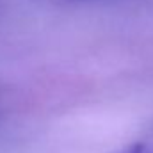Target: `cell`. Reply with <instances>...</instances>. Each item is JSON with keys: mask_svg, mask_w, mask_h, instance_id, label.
I'll use <instances>...</instances> for the list:
<instances>
[{"mask_svg": "<svg viewBox=\"0 0 153 153\" xmlns=\"http://www.w3.org/2000/svg\"><path fill=\"white\" fill-rule=\"evenodd\" d=\"M45 4H57V5H68V4H96V2H109V0H39Z\"/></svg>", "mask_w": 153, "mask_h": 153, "instance_id": "cell-1", "label": "cell"}]
</instances>
